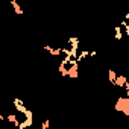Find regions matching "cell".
Segmentation results:
<instances>
[{"label":"cell","instance_id":"cell-1","mask_svg":"<svg viewBox=\"0 0 129 129\" xmlns=\"http://www.w3.org/2000/svg\"><path fill=\"white\" fill-rule=\"evenodd\" d=\"M115 111L121 112L123 115H129V97L124 96V97H118L117 102H115Z\"/></svg>","mask_w":129,"mask_h":129},{"label":"cell","instance_id":"cell-2","mask_svg":"<svg viewBox=\"0 0 129 129\" xmlns=\"http://www.w3.org/2000/svg\"><path fill=\"white\" fill-rule=\"evenodd\" d=\"M12 106H14V108H15L18 112H21V114H24V112L27 111L26 105H24V103H23L20 99H14V100H12Z\"/></svg>","mask_w":129,"mask_h":129},{"label":"cell","instance_id":"cell-3","mask_svg":"<svg viewBox=\"0 0 129 129\" xmlns=\"http://www.w3.org/2000/svg\"><path fill=\"white\" fill-rule=\"evenodd\" d=\"M126 82H127V79H126V76H123V75H117V81H115V87H118V88H124V85H126Z\"/></svg>","mask_w":129,"mask_h":129},{"label":"cell","instance_id":"cell-4","mask_svg":"<svg viewBox=\"0 0 129 129\" xmlns=\"http://www.w3.org/2000/svg\"><path fill=\"white\" fill-rule=\"evenodd\" d=\"M11 6L14 8V11H15V14H17V15H23V14H24V11L21 9V6L18 5L17 0H11Z\"/></svg>","mask_w":129,"mask_h":129},{"label":"cell","instance_id":"cell-5","mask_svg":"<svg viewBox=\"0 0 129 129\" xmlns=\"http://www.w3.org/2000/svg\"><path fill=\"white\" fill-rule=\"evenodd\" d=\"M108 79H109V84L115 85V81H117V73H115L112 69H109V72H108Z\"/></svg>","mask_w":129,"mask_h":129},{"label":"cell","instance_id":"cell-6","mask_svg":"<svg viewBox=\"0 0 129 129\" xmlns=\"http://www.w3.org/2000/svg\"><path fill=\"white\" fill-rule=\"evenodd\" d=\"M6 120H8L9 123H12L14 126H17V127H18V124H20V121H18V118H17V114H9V115L6 117Z\"/></svg>","mask_w":129,"mask_h":129},{"label":"cell","instance_id":"cell-7","mask_svg":"<svg viewBox=\"0 0 129 129\" xmlns=\"http://www.w3.org/2000/svg\"><path fill=\"white\" fill-rule=\"evenodd\" d=\"M87 56H90V52H88V50H81V52H79V55H78V58H76V59H78V61H79V62H81V61H82V59H85V58H87Z\"/></svg>","mask_w":129,"mask_h":129},{"label":"cell","instance_id":"cell-8","mask_svg":"<svg viewBox=\"0 0 129 129\" xmlns=\"http://www.w3.org/2000/svg\"><path fill=\"white\" fill-rule=\"evenodd\" d=\"M114 32H115V34H114V38H115L117 41H120V40H121V27H120V26H115Z\"/></svg>","mask_w":129,"mask_h":129},{"label":"cell","instance_id":"cell-9","mask_svg":"<svg viewBox=\"0 0 129 129\" xmlns=\"http://www.w3.org/2000/svg\"><path fill=\"white\" fill-rule=\"evenodd\" d=\"M121 27H124V32H126V35L129 37V21L124 18V20H121Z\"/></svg>","mask_w":129,"mask_h":129},{"label":"cell","instance_id":"cell-10","mask_svg":"<svg viewBox=\"0 0 129 129\" xmlns=\"http://www.w3.org/2000/svg\"><path fill=\"white\" fill-rule=\"evenodd\" d=\"M61 53H62V47H56V49H53V50L50 52L52 56H58V55H61Z\"/></svg>","mask_w":129,"mask_h":129},{"label":"cell","instance_id":"cell-11","mask_svg":"<svg viewBox=\"0 0 129 129\" xmlns=\"http://www.w3.org/2000/svg\"><path fill=\"white\" fill-rule=\"evenodd\" d=\"M49 124H50V123H49V120H44V121H43V124H41V127H43V129H47V127H49Z\"/></svg>","mask_w":129,"mask_h":129},{"label":"cell","instance_id":"cell-12","mask_svg":"<svg viewBox=\"0 0 129 129\" xmlns=\"http://www.w3.org/2000/svg\"><path fill=\"white\" fill-rule=\"evenodd\" d=\"M97 55V52L96 50H93V52H90V56H96Z\"/></svg>","mask_w":129,"mask_h":129},{"label":"cell","instance_id":"cell-13","mask_svg":"<svg viewBox=\"0 0 129 129\" xmlns=\"http://www.w3.org/2000/svg\"><path fill=\"white\" fill-rule=\"evenodd\" d=\"M124 18H126V20L129 21V14H126V15H124Z\"/></svg>","mask_w":129,"mask_h":129},{"label":"cell","instance_id":"cell-14","mask_svg":"<svg viewBox=\"0 0 129 129\" xmlns=\"http://www.w3.org/2000/svg\"><path fill=\"white\" fill-rule=\"evenodd\" d=\"M127 117H129V115H127Z\"/></svg>","mask_w":129,"mask_h":129}]
</instances>
